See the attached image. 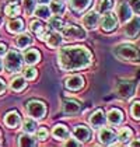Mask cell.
<instances>
[{"mask_svg":"<svg viewBox=\"0 0 140 147\" xmlns=\"http://www.w3.org/2000/svg\"><path fill=\"white\" fill-rule=\"evenodd\" d=\"M93 62V55L85 46H66L58 55L59 67L66 71L88 67Z\"/></svg>","mask_w":140,"mask_h":147,"instance_id":"cell-1","label":"cell"},{"mask_svg":"<svg viewBox=\"0 0 140 147\" xmlns=\"http://www.w3.org/2000/svg\"><path fill=\"white\" fill-rule=\"evenodd\" d=\"M115 55L120 60H128L133 63L140 62V52L133 45H119L115 49Z\"/></svg>","mask_w":140,"mask_h":147,"instance_id":"cell-2","label":"cell"},{"mask_svg":"<svg viewBox=\"0 0 140 147\" xmlns=\"http://www.w3.org/2000/svg\"><path fill=\"white\" fill-rule=\"evenodd\" d=\"M23 66V57L17 51H10L6 52V59H4V67L9 73H17Z\"/></svg>","mask_w":140,"mask_h":147,"instance_id":"cell-3","label":"cell"},{"mask_svg":"<svg viewBox=\"0 0 140 147\" xmlns=\"http://www.w3.org/2000/svg\"><path fill=\"white\" fill-rule=\"evenodd\" d=\"M27 112H28L30 116H32L34 119H41L46 113V105L44 102L36 101V100L28 101V104H27Z\"/></svg>","mask_w":140,"mask_h":147,"instance_id":"cell-4","label":"cell"},{"mask_svg":"<svg viewBox=\"0 0 140 147\" xmlns=\"http://www.w3.org/2000/svg\"><path fill=\"white\" fill-rule=\"evenodd\" d=\"M62 34L66 39H84L85 38V31L81 27H77V25H73V24H69L66 27L63 25Z\"/></svg>","mask_w":140,"mask_h":147,"instance_id":"cell-5","label":"cell"},{"mask_svg":"<svg viewBox=\"0 0 140 147\" xmlns=\"http://www.w3.org/2000/svg\"><path fill=\"white\" fill-rule=\"evenodd\" d=\"M123 32L125 35L130 38V39H135V38H137L140 34V17H133V18H130L128 20V23L125 25V28H123Z\"/></svg>","mask_w":140,"mask_h":147,"instance_id":"cell-6","label":"cell"},{"mask_svg":"<svg viewBox=\"0 0 140 147\" xmlns=\"http://www.w3.org/2000/svg\"><path fill=\"white\" fill-rule=\"evenodd\" d=\"M100 24H101V28H102V31H106V32H109V31H112V30H115L118 25V18L114 14V13H104V16H102V18L100 20Z\"/></svg>","mask_w":140,"mask_h":147,"instance_id":"cell-7","label":"cell"},{"mask_svg":"<svg viewBox=\"0 0 140 147\" xmlns=\"http://www.w3.org/2000/svg\"><path fill=\"white\" fill-rule=\"evenodd\" d=\"M133 90H135L133 83L128 81V80H122L116 84V92L122 98H130L133 94Z\"/></svg>","mask_w":140,"mask_h":147,"instance_id":"cell-8","label":"cell"},{"mask_svg":"<svg viewBox=\"0 0 140 147\" xmlns=\"http://www.w3.org/2000/svg\"><path fill=\"white\" fill-rule=\"evenodd\" d=\"M88 122L91 125V127L93 129H98V127H102L106 122V116H105V113L102 109H97L95 112L90 116V119H88Z\"/></svg>","mask_w":140,"mask_h":147,"instance_id":"cell-9","label":"cell"},{"mask_svg":"<svg viewBox=\"0 0 140 147\" xmlns=\"http://www.w3.org/2000/svg\"><path fill=\"white\" fill-rule=\"evenodd\" d=\"M100 23V17H98V13L91 10V11H88L85 16H84V18H83V24H84V27L87 28V30H94L97 25Z\"/></svg>","mask_w":140,"mask_h":147,"instance_id":"cell-10","label":"cell"},{"mask_svg":"<svg viewBox=\"0 0 140 147\" xmlns=\"http://www.w3.org/2000/svg\"><path fill=\"white\" fill-rule=\"evenodd\" d=\"M73 135H74V137H76L79 142L84 143V142H88V140H90V137H91V130H90L88 127L83 126V125H79V126L74 127Z\"/></svg>","mask_w":140,"mask_h":147,"instance_id":"cell-11","label":"cell"},{"mask_svg":"<svg viewBox=\"0 0 140 147\" xmlns=\"http://www.w3.org/2000/svg\"><path fill=\"white\" fill-rule=\"evenodd\" d=\"M65 86L70 91H79L84 86V79H83L81 76H71L69 79H66Z\"/></svg>","mask_w":140,"mask_h":147,"instance_id":"cell-12","label":"cell"},{"mask_svg":"<svg viewBox=\"0 0 140 147\" xmlns=\"http://www.w3.org/2000/svg\"><path fill=\"white\" fill-rule=\"evenodd\" d=\"M98 139L102 144H112L116 140V135L114 133V130H111L108 127H102L98 133Z\"/></svg>","mask_w":140,"mask_h":147,"instance_id":"cell-13","label":"cell"},{"mask_svg":"<svg viewBox=\"0 0 140 147\" xmlns=\"http://www.w3.org/2000/svg\"><path fill=\"white\" fill-rule=\"evenodd\" d=\"M20 115L17 111H10V112L6 113V116H4V123L6 126H9V127H11V129H15V127H18V125H20Z\"/></svg>","mask_w":140,"mask_h":147,"instance_id":"cell-14","label":"cell"},{"mask_svg":"<svg viewBox=\"0 0 140 147\" xmlns=\"http://www.w3.org/2000/svg\"><path fill=\"white\" fill-rule=\"evenodd\" d=\"M30 28H31V31H32L34 34H36L38 36H39V39H42V41H45V39H46L48 31L45 30V27L42 25V23H41V21H36V20L31 21V24H30Z\"/></svg>","mask_w":140,"mask_h":147,"instance_id":"cell-15","label":"cell"},{"mask_svg":"<svg viewBox=\"0 0 140 147\" xmlns=\"http://www.w3.org/2000/svg\"><path fill=\"white\" fill-rule=\"evenodd\" d=\"M118 17H119V21L120 23H126L128 20L132 18V9H130V6L126 4V3H122L120 6H119V9H118Z\"/></svg>","mask_w":140,"mask_h":147,"instance_id":"cell-16","label":"cell"},{"mask_svg":"<svg viewBox=\"0 0 140 147\" xmlns=\"http://www.w3.org/2000/svg\"><path fill=\"white\" fill-rule=\"evenodd\" d=\"M52 135L58 140H67L70 136V132L65 125H56L53 127V130H52Z\"/></svg>","mask_w":140,"mask_h":147,"instance_id":"cell-17","label":"cell"},{"mask_svg":"<svg viewBox=\"0 0 140 147\" xmlns=\"http://www.w3.org/2000/svg\"><path fill=\"white\" fill-rule=\"evenodd\" d=\"M81 109L80 104L77 101H73V100H66L63 101V112L67 113V115H74Z\"/></svg>","mask_w":140,"mask_h":147,"instance_id":"cell-18","label":"cell"},{"mask_svg":"<svg viewBox=\"0 0 140 147\" xmlns=\"http://www.w3.org/2000/svg\"><path fill=\"white\" fill-rule=\"evenodd\" d=\"M108 121H109V123L114 125V126L120 125L122 121H123V112H122L120 109H118V108L111 109L109 113H108Z\"/></svg>","mask_w":140,"mask_h":147,"instance_id":"cell-19","label":"cell"},{"mask_svg":"<svg viewBox=\"0 0 140 147\" xmlns=\"http://www.w3.org/2000/svg\"><path fill=\"white\" fill-rule=\"evenodd\" d=\"M46 44L49 48H59V46L62 45V42H63V38H62V35L59 34V32H48L46 35Z\"/></svg>","mask_w":140,"mask_h":147,"instance_id":"cell-20","label":"cell"},{"mask_svg":"<svg viewBox=\"0 0 140 147\" xmlns=\"http://www.w3.org/2000/svg\"><path fill=\"white\" fill-rule=\"evenodd\" d=\"M7 30L11 34H18V32H23L24 31V21L20 20V18H14V20H10L9 24H7Z\"/></svg>","mask_w":140,"mask_h":147,"instance_id":"cell-21","label":"cell"},{"mask_svg":"<svg viewBox=\"0 0 140 147\" xmlns=\"http://www.w3.org/2000/svg\"><path fill=\"white\" fill-rule=\"evenodd\" d=\"M24 60L28 65H35V63H38L41 60V53L36 49H28L24 53Z\"/></svg>","mask_w":140,"mask_h":147,"instance_id":"cell-22","label":"cell"},{"mask_svg":"<svg viewBox=\"0 0 140 147\" xmlns=\"http://www.w3.org/2000/svg\"><path fill=\"white\" fill-rule=\"evenodd\" d=\"M90 3H91V0H70L71 7H73L76 11H79V13L87 10V9H88V6H90Z\"/></svg>","mask_w":140,"mask_h":147,"instance_id":"cell-23","label":"cell"},{"mask_svg":"<svg viewBox=\"0 0 140 147\" xmlns=\"http://www.w3.org/2000/svg\"><path fill=\"white\" fill-rule=\"evenodd\" d=\"M15 44H17L18 48L25 49V48H28V46L32 44V38H31L30 35H27V34H21V35H18V36H17Z\"/></svg>","mask_w":140,"mask_h":147,"instance_id":"cell-24","label":"cell"},{"mask_svg":"<svg viewBox=\"0 0 140 147\" xmlns=\"http://www.w3.org/2000/svg\"><path fill=\"white\" fill-rule=\"evenodd\" d=\"M34 13H35V16H36V17L44 18V20H48V18L50 17V10H49V7H46L45 4H41V6L35 7Z\"/></svg>","mask_w":140,"mask_h":147,"instance_id":"cell-25","label":"cell"},{"mask_svg":"<svg viewBox=\"0 0 140 147\" xmlns=\"http://www.w3.org/2000/svg\"><path fill=\"white\" fill-rule=\"evenodd\" d=\"M116 139L120 143H128L129 140L132 139V130L129 127H122L119 130V133L116 135Z\"/></svg>","mask_w":140,"mask_h":147,"instance_id":"cell-26","label":"cell"},{"mask_svg":"<svg viewBox=\"0 0 140 147\" xmlns=\"http://www.w3.org/2000/svg\"><path fill=\"white\" fill-rule=\"evenodd\" d=\"M25 86H27V83H25V79H23V77H14L10 83V87L13 91H21L25 88Z\"/></svg>","mask_w":140,"mask_h":147,"instance_id":"cell-27","label":"cell"},{"mask_svg":"<svg viewBox=\"0 0 140 147\" xmlns=\"http://www.w3.org/2000/svg\"><path fill=\"white\" fill-rule=\"evenodd\" d=\"M49 10L50 13H53V14H62L63 10H65V4L62 3V1H59V0H50V7H49Z\"/></svg>","mask_w":140,"mask_h":147,"instance_id":"cell-28","label":"cell"},{"mask_svg":"<svg viewBox=\"0 0 140 147\" xmlns=\"http://www.w3.org/2000/svg\"><path fill=\"white\" fill-rule=\"evenodd\" d=\"M36 122H35L34 119H31V118H28V119H25L23 122V129H24V132L25 133H34L35 130H36Z\"/></svg>","mask_w":140,"mask_h":147,"instance_id":"cell-29","label":"cell"},{"mask_svg":"<svg viewBox=\"0 0 140 147\" xmlns=\"http://www.w3.org/2000/svg\"><path fill=\"white\" fill-rule=\"evenodd\" d=\"M18 144L20 146H35L36 142L32 139V136H30V133H25L18 137Z\"/></svg>","mask_w":140,"mask_h":147,"instance_id":"cell-30","label":"cell"},{"mask_svg":"<svg viewBox=\"0 0 140 147\" xmlns=\"http://www.w3.org/2000/svg\"><path fill=\"white\" fill-rule=\"evenodd\" d=\"M48 20H49L50 28H53V30H56V31L63 28V20H62L59 16H56V17H49Z\"/></svg>","mask_w":140,"mask_h":147,"instance_id":"cell-31","label":"cell"},{"mask_svg":"<svg viewBox=\"0 0 140 147\" xmlns=\"http://www.w3.org/2000/svg\"><path fill=\"white\" fill-rule=\"evenodd\" d=\"M4 13L9 17H15V16L20 14V7L17 4H7L6 9H4Z\"/></svg>","mask_w":140,"mask_h":147,"instance_id":"cell-32","label":"cell"},{"mask_svg":"<svg viewBox=\"0 0 140 147\" xmlns=\"http://www.w3.org/2000/svg\"><path fill=\"white\" fill-rule=\"evenodd\" d=\"M111 7H112V0H100L98 3V11L102 14L108 11Z\"/></svg>","mask_w":140,"mask_h":147,"instance_id":"cell-33","label":"cell"},{"mask_svg":"<svg viewBox=\"0 0 140 147\" xmlns=\"http://www.w3.org/2000/svg\"><path fill=\"white\" fill-rule=\"evenodd\" d=\"M130 112H132L133 119L140 121V101H136L135 104H133V105H132V108H130Z\"/></svg>","mask_w":140,"mask_h":147,"instance_id":"cell-34","label":"cell"},{"mask_svg":"<svg viewBox=\"0 0 140 147\" xmlns=\"http://www.w3.org/2000/svg\"><path fill=\"white\" fill-rule=\"evenodd\" d=\"M35 7H36L35 0H24V9H25L27 14H32L35 10Z\"/></svg>","mask_w":140,"mask_h":147,"instance_id":"cell-35","label":"cell"},{"mask_svg":"<svg viewBox=\"0 0 140 147\" xmlns=\"http://www.w3.org/2000/svg\"><path fill=\"white\" fill-rule=\"evenodd\" d=\"M48 136H49V133H48V129L46 127H39L38 129V132H36V137L39 139V140H46Z\"/></svg>","mask_w":140,"mask_h":147,"instance_id":"cell-36","label":"cell"},{"mask_svg":"<svg viewBox=\"0 0 140 147\" xmlns=\"http://www.w3.org/2000/svg\"><path fill=\"white\" fill-rule=\"evenodd\" d=\"M24 76H25V79L27 80H34L36 77V70L34 67H30L27 69L25 71H24Z\"/></svg>","mask_w":140,"mask_h":147,"instance_id":"cell-37","label":"cell"},{"mask_svg":"<svg viewBox=\"0 0 140 147\" xmlns=\"http://www.w3.org/2000/svg\"><path fill=\"white\" fill-rule=\"evenodd\" d=\"M129 6L135 13H140V0H129Z\"/></svg>","mask_w":140,"mask_h":147,"instance_id":"cell-38","label":"cell"},{"mask_svg":"<svg viewBox=\"0 0 140 147\" xmlns=\"http://www.w3.org/2000/svg\"><path fill=\"white\" fill-rule=\"evenodd\" d=\"M66 146L67 147H79V146H81V142H76V140H67L66 142Z\"/></svg>","mask_w":140,"mask_h":147,"instance_id":"cell-39","label":"cell"},{"mask_svg":"<svg viewBox=\"0 0 140 147\" xmlns=\"http://www.w3.org/2000/svg\"><path fill=\"white\" fill-rule=\"evenodd\" d=\"M6 52H7V46L4 45V44H0V56L6 55Z\"/></svg>","mask_w":140,"mask_h":147,"instance_id":"cell-40","label":"cell"},{"mask_svg":"<svg viewBox=\"0 0 140 147\" xmlns=\"http://www.w3.org/2000/svg\"><path fill=\"white\" fill-rule=\"evenodd\" d=\"M4 91H6V83L0 79V94H3Z\"/></svg>","mask_w":140,"mask_h":147,"instance_id":"cell-41","label":"cell"},{"mask_svg":"<svg viewBox=\"0 0 140 147\" xmlns=\"http://www.w3.org/2000/svg\"><path fill=\"white\" fill-rule=\"evenodd\" d=\"M130 146H132V147L140 146V139H139V140H133V142H132V143H130Z\"/></svg>","mask_w":140,"mask_h":147,"instance_id":"cell-42","label":"cell"},{"mask_svg":"<svg viewBox=\"0 0 140 147\" xmlns=\"http://www.w3.org/2000/svg\"><path fill=\"white\" fill-rule=\"evenodd\" d=\"M41 4H48V3H50V0H38Z\"/></svg>","mask_w":140,"mask_h":147,"instance_id":"cell-43","label":"cell"},{"mask_svg":"<svg viewBox=\"0 0 140 147\" xmlns=\"http://www.w3.org/2000/svg\"><path fill=\"white\" fill-rule=\"evenodd\" d=\"M1 69H3V62L0 60V71H1Z\"/></svg>","mask_w":140,"mask_h":147,"instance_id":"cell-44","label":"cell"},{"mask_svg":"<svg viewBox=\"0 0 140 147\" xmlns=\"http://www.w3.org/2000/svg\"><path fill=\"white\" fill-rule=\"evenodd\" d=\"M10 1H14V3H15V1H18V0H10Z\"/></svg>","mask_w":140,"mask_h":147,"instance_id":"cell-45","label":"cell"},{"mask_svg":"<svg viewBox=\"0 0 140 147\" xmlns=\"http://www.w3.org/2000/svg\"><path fill=\"white\" fill-rule=\"evenodd\" d=\"M0 24H1V18H0Z\"/></svg>","mask_w":140,"mask_h":147,"instance_id":"cell-46","label":"cell"}]
</instances>
